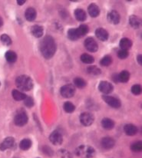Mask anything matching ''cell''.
Wrapping results in <instances>:
<instances>
[{
  "label": "cell",
  "instance_id": "obj_2",
  "mask_svg": "<svg viewBox=\"0 0 142 158\" xmlns=\"http://www.w3.org/2000/svg\"><path fill=\"white\" fill-rule=\"evenodd\" d=\"M17 88L23 91H30L33 88V81L28 75H20L15 80Z\"/></svg>",
  "mask_w": 142,
  "mask_h": 158
},
{
  "label": "cell",
  "instance_id": "obj_34",
  "mask_svg": "<svg viewBox=\"0 0 142 158\" xmlns=\"http://www.w3.org/2000/svg\"><path fill=\"white\" fill-rule=\"evenodd\" d=\"M64 110L67 113H72L75 110V106L72 102H67L64 104Z\"/></svg>",
  "mask_w": 142,
  "mask_h": 158
},
{
  "label": "cell",
  "instance_id": "obj_20",
  "mask_svg": "<svg viewBox=\"0 0 142 158\" xmlns=\"http://www.w3.org/2000/svg\"><path fill=\"white\" fill-rule=\"evenodd\" d=\"M102 125L105 130H111L115 127V122H114L113 120L110 119V118H105L102 119Z\"/></svg>",
  "mask_w": 142,
  "mask_h": 158
},
{
  "label": "cell",
  "instance_id": "obj_29",
  "mask_svg": "<svg viewBox=\"0 0 142 158\" xmlns=\"http://www.w3.org/2000/svg\"><path fill=\"white\" fill-rule=\"evenodd\" d=\"M119 76V81L122 82V83H126L128 81L129 78H130V74L127 71H122L121 73L118 75Z\"/></svg>",
  "mask_w": 142,
  "mask_h": 158
},
{
  "label": "cell",
  "instance_id": "obj_27",
  "mask_svg": "<svg viewBox=\"0 0 142 158\" xmlns=\"http://www.w3.org/2000/svg\"><path fill=\"white\" fill-rule=\"evenodd\" d=\"M80 58H81V61L83 63H85V64H92L94 61V57L86 53L82 54L81 55V57H80Z\"/></svg>",
  "mask_w": 142,
  "mask_h": 158
},
{
  "label": "cell",
  "instance_id": "obj_41",
  "mask_svg": "<svg viewBox=\"0 0 142 158\" xmlns=\"http://www.w3.org/2000/svg\"><path fill=\"white\" fill-rule=\"evenodd\" d=\"M112 79L115 82H120L119 81V76H118V74H115L112 75Z\"/></svg>",
  "mask_w": 142,
  "mask_h": 158
},
{
  "label": "cell",
  "instance_id": "obj_36",
  "mask_svg": "<svg viewBox=\"0 0 142 158\" xmlns=\"http://www.w3.org/2000/svg\"><path fill=\"white\" fill-rule=\"evenodd\" d=\"M132 92L135 95H139L141 93V87L139 85H135L132 87Z\"/></svg>",
  "mask_w": 142,
  "mask_h": 158
},
{
  "label": "cell",
  "instance_id": "obj_7",
  "mask_svg": "<svg viewBox=\"0 0 142 158\" xmlns=\"http://www.w3.org/2000/svg\"><path fill=\"white\" fill-rule=\"evenodd\" d=\"M102 99H103L105 103L108 104L110 107H113V108H119L121 105V101L117 98L112 97V96L103 95L102 96Z\"/></svg>",
  "mask_w": 142,
  "mask_h": 158
},
{
  "label": "cell",
  "instance_id": "obj_14",
  "mask_svg": "<svg viewBox=\"0 0 142 158\" xmlns=\"http://www.w3.org/2000/svg\"><path fill=\"white\" fill-rule=\"evenodd\" d=\"M102 145L105 149L110 150L113 148L115 145V141L112 137H105L102 138Z\"/></svg>",
  "mask_w": 142,
  "mask_h": 158
},
{
  "label": "cell",
  "instance_id": "obj_37",
  "mask_svg": "<svg viewBox=\"0 0 142 158\" xmlns=\"http://www.w3.org/2000/svg\"><path fill=\"white\" fill-rule=\"evenodd\" d=\"M24 105L28 107H31L33 105H34V100L31 97H27L25 98L24 100Z\"/></svg>",
  "mask_w": 142,
  "mask_h": 158
},
{
  "label": "cell",
  "instance_id": "obj_24",
  "mask_svg": "<svg viewBox=\"0 0 142 158\" xmlns=\"http://www.w3.org/2000/svg\"><path fill=\"white\" fill-rule=\"evenodd\" d=\"M12 98H13L15 101L25 100V98L27 97L26 94H25L24 93L21 92V91H18V90H13V91H12Z\"/></svg>",
  "mask_w": 142,
  "mask_h": 158
},
{
  "label": "cell",
  "instance_id": "obj_21",
  "mask_svg": "<svg viewBox=\"0 0 142 158\" xmlns=\"http://www.w3.org/2000/svg\"><path fill=\"white\" fill-rule=\"evenodd\" d=\"M74 14H75V19H76L78 21L84 22L86 20V18H87L86 12H85L83 9H75Z\"/></svg>",
  "mask_w": 142,
  "mask_h": 158
},
{
  "label": "cell",
  "instance_id": "obj_18",
  "mask_svg": "<svg viewBox=\"0 0 142 158\" xmlns=\"http://www.w3.org/2000/svg\"><path fill=\"white\" fill-rule=\"evenodd\" d=\"M124 131L127 136H134L138 133V127L132 124H127L124 125Z\"/></svg>",
  "mask_w": 142,
  "mask_h": 158
},
{
  "label": "cell",
  "instance_id": "obj_28",
  "mask_svg": "<svg viewBox=\"0 0 142 158\" xmlns=\"http://www.w3.org/2000/svg\"><path fill=\"white\" fill-rule=\"evenodd\" d=\"M89 31V28H88V26L87 25L82 24L78 28H77V31H78V34L79 35V38L83 37L85 36L87 33Z\"/></svg>",
  "mask_w": 142,
  "mask_h": 158
},
{
  "label": "cell",
  "instance_id": "obj_6",
  "mask_svg": "<svg viewBox=\"0 0 142 158\" xmlns=\"http://www.w3.org/2000/svg\"><path fill=\"white\" fill-rule=\"evenodd\" d=\"M79 119L81 124L85 126V127H88V126L91 125L94 121V115L91 113H89V112H84V113L81 114Z\"/></svg>",
  "mask_w": 142,
  "mask_h": 158
},
{
  "label": "cell",
  "instance_id": "obj_38",
  "mask_svg": "<svg viewBox=\"0 0 142 158\" xmlns=\"http://www.w3.org/2000/svg\"><path fill=\"white\" fill-rule=\"evenodd\" d=\"M42 151H43L44 154H47V155L49 156V157H51V156H52L53 154H54L52 149L51 148H49L48 146H46V145L42 148Z\"/></svg>",
  "mask_w": 142,
  "mask_h": 158
},
{
  "label": "cell",
  "instance_id": "obj_43",
  "mask_svg": "<svg viewBox=\"0 0 142 158\" xmlns=\"http://www.w3.org/2000/svg\"><path fill=\"white\" fill-rule=\"evenodd\" d=\"M26 0H17V3H18V5H19V6H23V4L26 3Z\"/></svg>",
  "mask_w": 142,
  "mask_h": 158
},
{
  "label": "cell",
  "instance_id": "obj_5",
  "mask_svg": "<svg viewBox=\"0 0 142 158\" xmlns=\"http://www.w3.org/2000/svg\"><path fill=\"white\" fill-rule=\"evenodd\" d=\"M28 117L27 114L25 111H21L19 113L15 115V118H14V122H15V125L19 126V127H23V126L26 125L28 123Z\"/></svg>",
  "mask_w": 142,
  "mask_h": 158
},
{
  "label": "cell",
  "instance_id": "obj_45",
  "mask_svg": "<svg viewBox=\"0 0 142 158\" xmlns=\"http://www.w3.org/2000/svg\"><path fill=\"white\" fill-rule=\"evenodd\" d=\"M0 85H1V83H0Z\"/></svg>",
  "mask_w": 142,
  "mask_h": 158
},
{
  "label": "cell",
  "instance_id": "obj_33",
  "mask_svg": "<svg viewBox=\"0 0 142 158\" xmlns=\"http://www.w3.org/2000/svg\"><path fill=\"white\" fill-rule=\"evenodd\" d=\"M111 63H112V58L110 55H106V56L103 57L100 61L101 65L102 66H109Z\"/></svg>",
  "mask_w": 142,
  "mask_h": 158
},
{
  "label": "cell",
  "instance_id": "obj_26",
  "mask_svg": "<svg viewBox=\"0 0 142 158\" xmlns=\"http://www.w3.org/2000/svg\"><path fill=\"white\" fill-rule=\"evenodd\" d=\"M68 38L72 41H77L80 39L77 31V28H71L68 31Z\"/></svg>",
  "mask_w": 142,
  "mask_h": 158
},
{
  "label": "cell",
  "instance_id": "obj_22",
  "mask_svg": "<svg viewBox=\"0 0 142 158\" xmlns=\"http://www.w3.org/2000/svg\"><path fill=\"white\" fill-rule=\"evenodd\" d=\"M129 24L134 28H138L141 26V19L136 15H131L129 18Z\"/></svg>",
  "mask_w": 142,
  "mask_h": 158
},
{
  "label": "cell",
  "instance_id": "obj_16",
  "mask_svg": "<svg viewBox=\"0 0 142 158\" xmlns=\"http://www.w3.org/2000/svg\"><path fill=\"white\" fill-rule=\"evenodd\" d=\"M31 33L34 37L41 38L44 34L43 27L39 26V25H35V26H31Z\"/></svg>",
  "mask_w": 142,
  "mask_h": 158
},
{
  "label": "cell",
  "instance_id": "obj_11",
  "mask_svg": "<svg viewBox=\"0 0 142 158\" xmlns=\"http://www.w3.org/2000/svg\"><path fill=\"white\" fill-rule=\"evenodd\" d=\"M49 140L52 144L54 145H60L62 143L63 138L62 135L59 131H55L50 134L49 136Z\"/></svg>",
  "mask_w": 142,
  "mask_h": 158
},
{
  "label": "cell",
  "instance_id": "obj_32",
  "mask_svg": "<svg viewBox=\"0 0 142 158\" xmlns=\"http://www.w3.org/2000/svg\"><path fill=\"white\" fill-rule=\"evenodd\" d=\"M0 41L3 45H6V46H9L12 44V39L6 34H3L0 36Z\"/></svg>",
  "mask_w": 142,
  "mask_h": 158
},
{
  "label": "cell",
  "instance_id": "obj_12",
  "mask_svg": "<svg viewBox=\"0 0 142 158\" xmlns=\"http://www.w3.org/2000/svg\"><path fill=\"white\" fill-rule=\"evenodd\" d=\"M120 17L119 13L117 11L112 10L108 14V20L110 23L114 25H118L120 23Z\"/></svg>",
  "mask_w": 142,
  "mask_h": 158
},
{
  "label": "cell",
  "instance_id": "obj_42",
  "mask_svg": "<svg viewBox=\"0 0 142 158\" xmlns=\"http://www.w3.org/2000/svg\"><path fill=\"white\" fill-rule=\"evenodd\" d=\"M137 61H138V62L139 63L140 65H141V64H142V56H141V55H138V56H137Z\"/></svg>",
  "mask_w": 142,
  "mask_h": 158
},
{
  "label": "cell",
  "instance_id": "obj_25",
  "mask_svg": "<svg viewBox=\"0 0 142 158\" xmlns=\"http://www.w3.org/2000/svg\"><path fill=\"white\" fill-rule=\"evenodd\" d=\"M31 140L28 138H25L23 140H21L19 143V148L23 151H27L31 147Z\"/></svg>",
  "mask_w": 142,
  "mask_h": 158
},
{
  "label": "cell",
  "instance_id": "obj_10",
  "mask_svg": "<svg viewBox=\"0 0 142 158\" xmlns=\"http://www.w3.org/2000/svg\"><path fill=\"white\" fill-rule=\"evenodd\" d=\"M15 144V139L12 137H8L0 143V150L2 151H5L7 149H11L14 148Z\"/></svg>",
  "mask_w": 142,
  "mask_h": 158
},
{
  "label": "cell",
  "instance_id": "obj_31",
  "mask_svg": "<svg viewBox=\"0 0 142 158\" xmlns=\"http://www.w3.org/2000/svg\"><path fill=\"white\" fill-rule=\"evenodd\" d=\"M87 73L92 75H98L102 73V71L96 66H90L87 69Z\"/></svg>",
  "mask_w": 142,
  "mask_h": 158
},
{
  "label": "cell",
  "instance_id": "obj_9",
  "mask_svg": "<svg viewBox=\"0 0 142 158\" xmlns=\"http://www.w3.org/2000/svg\"><path fill=\"white\" fill-rule=\"evenodd\" d=\"M113 89L114 87L112 84H111L110 82L106 81H101L99 83L98 90L102 93L105 94V95L112 92Z\"/></svg>",
  "mask_w": 142,
  "mask_h": 158
},
{
  "label": "cell",
  "instance_id": "obj_44",
  "mask_svg": "<svg viewBox=\"0 0 142 158\" xmlns=\"http://www.w3.org/2000/svg\"><path fill=\"white\" fill-rule=\"evenodd\" d=\"M2 25H3V20H2V19L0 17V27L2 26Z\"/></svg>",
  "mask_w": 142,
  "mask_h": 158
},
{
  "label": "cell",
  "instance_id": "obj_8",
  "mask_svg": "<svg viewBox=\"0 0 142 158\" xmlns=\"http://www.w3.org/2000/svg\"><path fill=\"white\" fill-rule=\"evenodd\" d=\"M85 47L88 52H95L98 49V45L96 41L93 38L89 37L85 39Z\"/></svg>",
  "mask_w": 142,
  "mask_h": 158
},
{
  "label": "cell",
  "instance_id": "obj_13",
  "mask_svg": "<svg viewBox=\"0 0 142 158\" xmlns=\"http://www.w3.org/2000/svg\"><path fill=\"white\" fill-rule=\"evenodd\" d=\"M95 35L99 40L102 41V42H105V41H107L108 39V37H109L108 32L103 28H97L95 31Z\"/></svg>",
  "mask_w": 142,
  "mask_h": 158
},
{
  "label": "cell",
  "instance_id": "obj_35",
  "mask_svg": "<svg viewBox=\"0 0 142 158\" xmlns=\"http://www.w3.org/2000/svg\"><path fill=\"white\" fill-rule=\"evenodd\" d=\"M132 151L134 152H141L142 151V142L141 141H136L133 143L131 147Z\"/></svg>",
  "mask_w": 142,
  "mask_h": 158
},
{
  "label": "cell",
  "instance_id": "obj_15",
  "mask_svg": "<svg viewBox=\"0 0 142 158\" xmlns=\"http://www.w3.org/2000/svg\"><path fill=\"white\" fill-rule=\"evenodd\" d=\"M88 12L90 16L92 17V18H96V17L98 16L99 14H100V9H99V7L96 4L91 3V4H90L89 6H88Z\"/></svg>",
  "mask_w": 142,
  "mask_h": 158
},
{
  "label": "cell",
  "instance_id": "obj_1",
  "mask_svg": "<svg viewBox=\"0 0 142 158\" xmlns=\"http://www.w3.org/2000/svg\"><path fill=\"white\" fill-rule=\"evenodd\" d=\"M40 52L44 58L46 59L52 58L56 52V44L52 36L47 35L41 41Z\"/></svg>",
  "mask_w": 142,
  "mask_h": 158
},
{
  "label": "cell",
  "instance_id": "obj_4",
  "mask_svg": "<svg viewBox=\"0 0 142 158\" xmlns=\"http://www.w3.org/2000/svg\"><path fill=\"white\" fill-rule=\"evenodd\" d=\"M60 93L61 96L65 98H70L75 95V88L72 85H65L61 87L60 89Z\"/></svg>",
  "mask_w": 142,
  "mask_h": 158
},
{
  "label": "cell",
  "instance_id": "obj_23",
  "mask_svg": "<svg viewBox=\"0 0 142 158\" xmlns=\"http://www.w3.org/2000/svg\"><path fill=\"white\" fill-rule=\"evenodd\" d=\"M5 58H6V61L9 63H14L17 60V55L15 52L13 51H9L6 52V55H5Z\"/></svg>",
  "mask_w": 142,
  "mask_h": 158
},
{
  "label": "cell",
  "instance_id": "obj_17",
  "mask_svg": "<svg viewBox=\"0 0 142 158\" xmlns=\"http://www.w3.org/2000/svg\"><path fill=\"white\" fill-rule=\"evenodd\" d=\"M36 16H37V12L34 8H28L25 12V17L28 22L34 21L36 19Z\"/></svg>",
  "mask_w": 142,
  "mask_h": 158
},
{
  "label": "cell",
  "instance_id": "obj_40",
  "mask_svg": "<svg viewBox=\"0 0 142 158\" xmlns=\"http://www.w3.org/2000/svg\"><path fill=\"white\" fill-rule=\"evenodd\" d=\"M60 157L61 158H71V155L65 150H61L59 152Z\"/></svg>",
  "mask_w": 142,
  "mask_h": 158
},
{
  "label": "cell",
  "instance_id": "obj_39",
  "mask_svg": "<svg viewBox=\"0 0 142 158\" xmlns=\"http://www.w3.org/2000/svg\"><path fill=\"white\" fill-rule=\"evenodd\" d=\"M118 57L121 59H125L126 58H127L128 56V52L125 51V50H122L121 49L120 51L118 52Z\"/></svg>",
  "mask_w": 142,
  "mask_h": 158
},
{
  "label": "cell",
  "instance_id": "obj_3",
  "mask_svg": "<svg viewBox=\"0 0 142 158\" xmlns=\"http://www.w3.org/2000/svg\"><path fill=\"white\" fill-rule=\"evenodd\" d=\"M95 154L94 148L88 145H81L75 150V154L81 158H92Z\"/></svg>",
  "mask_w": 142,
  "mask_h": 158
},
{
  "label": "cell",
  "instance_id": "obj_30",
  "mask_svg": "<svg viewBox=\"0 0 142 158\" xmlns=\"http://www.w3.org/2000/svg\"><path fill=\"white\" fill-rule=\"evenodd\" d=\"M73 83L75 86H76L78 88H83L86 86V81L83 78L77 77L73 80Z\"/></svg>",
  "mask_w": 142,
  "mask_h": 158
},
{
  "label": "cell",
  "instance_id": "obj_19",
  "mask_svg": "<svg viewBox=\"0 0 142 158\" xmlns=\"http://www.w3.org/2000/svg\"><path fill=\"white\" fill-rule=\"evenodd\" d=\"M119 46L122 50L127 51L132 47V41L131 39H127V38H123L120 41Z\"/></svg>",
  "mask_w": 142,
  "mask_h": 158
}]
</instances>
